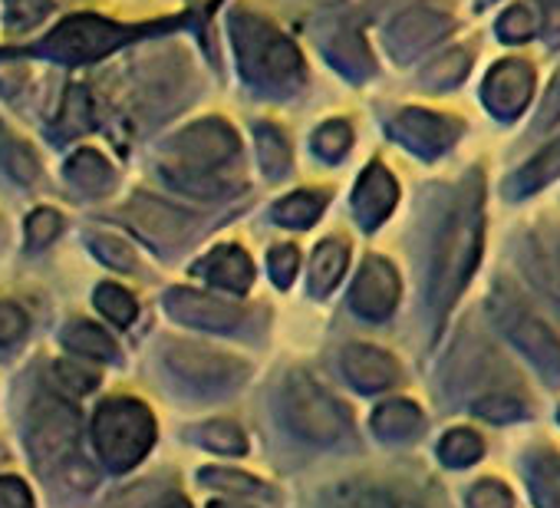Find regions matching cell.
<instances>
[{
    "label": "cell",
    "mask_w": 560,
    "mask_h": 508,
    "mask_svg": "<svg viewBox=\"0 0 560 508\" xmlns=\"http://www.w3.org/2000/svg\"><path fill=\"white\" fill-rule=\"evenodd\" d=\"M481 182H471V188L458 198L455 211L448 215V224L439 241L435 254V275H432V304L439 318L455 304L462 288L468 285L478 254H481Z\"/></svg>",
    "instance_id": "obj_1"
},
{
    "label": "cell",
    "mask_w": 560,
    "mask_h": 508,
    "mask_svg": "<svg viewBox=\"0 0 560 508\" xmlns=\"http://www.w3.org/2000/svg\"><path fill=\"white\" fill-rule=\"evenodd\" d=\"M93 436H96L103 459L116 472H126L152 449L155 419L149 406L139 400H109L100 406L93 419Z\"/></svg>",
    "instance_id": "obj_2"
},
{
    "label": "cell",
    "mask_w": 560,
    "mask_h": 508,
    "mask_svg": "<svg viewBox=\"0 0 560 508\" xmlns=\"http://www.w3.org/2000/svg\"><path fill=\"white\" fill-rule=\"evenodd\" d=\"M284 416L288 426L307 442H337L350 432V413L337 396H330L311 373L298 370L284 386Z\"/></svg>",
    "instance_id": "obj_3"
},
{
    "label": "cell",
    "mask_w": 560,
    "mask_h": 508,
    "mask_svg": "<svg viewBox=\"0 0 560 508\" xmlns=\"http://www.w3.org/2000/svg\"><path fill=\"white\" fill-rule=\"evenodd\" d=\"M77 439H80V423L77 413L60 403V400H40L34 406V419H31V452L37 459V465L47 472L54 465H67L70 455L77 452Z\"/></svg>",
    "instance_id": "obj_4"
},
{
    "label": "cell",
    "mask_w": 560,
    "mask_h": 508,
    "mask_svg": "<svg viewBox=\"0 0 560 508\" xmlns=\"http://www.w3.org/2000/svg\"><path fill=\"white\" fill-rule=\"evenodd\" d=\"M126 37H132V31L116 27V24H103L96 18H73L47 41V50L57 57L80 60V57H100V54L119 47Z\"/></svg>",
    "instance_id": "obj_5"
},
{
    "label": "cell",
    "mask_w": 560,
    "mask_h": 508,
    "mask_svg": "<svg viewBox=\"0 0 560 508\" xmlns=\"http://www.w3.org/2000/svg\"><path fill=\"white\" fill-rule=\"evenodd\" d=\"M530 93H534V70L524 60H504L485 80V103L501 119L517 116L527 106Z\"/></svg>",
    "instance_id": "obj_6"
},
{
    "label": "cell",
    "mask_w": 560,
    "mask_h": 508,
    "mask_svg": "<svg viewBox=\"0 0 560 508\" xmlns=\"http://www.w3.org/2000/svg\"><path fill=\"white\" fill-rule=\"evenodd\" d=\"M396 301H399V278H396L393 265L383 258H370L357 278L353 308L370 321H383L393 314Z\"/></svg>",
    "instance_id": "obj_7"
},
{
    "label": "cell",
    "mask_w": 560,
    "mask_h": 508,
    "mask_svg": "<svg viewBox=\"0 0 560 508\" xmlns=\"http://www.w3.org/2000/svg\"><path fill=\"white\" fill-rule=\"evenodd\" d=\"M501 324L511 331V337L544 367V370H560V340L534 318L527 314L517 301L501 304Z\"/></svg>",
    "instance_id": "obj_8"
},
{
    "label": "cell",
    "mask_w": 560,
    "mask_h": 508,
    "mask_svg": "<svg viewBox=\"0 0 560 508\" xmlns=\"http://www.w3.org/2000/svg\"><path fill=\"white\" fill-rule=\"evenodd\" d=\"M168 311L175 321L182 324H191V327H205V331H228L241 321V311L211 298V295H201V291H172L168 295Z\"/></svg>",
    "instance_id": "obj_9"
},
{
    "label": "cell",
    "mask_w": 560,
    "mask_h": 508,
    "mask_svg": "<svg viewBox=\"0 0 560 508\" xmlns=\"http://www.w3.org/2000/svg\"><path fill=\"white\" fill-rule=\"evenodd\" d=\"M330 508H422V501L409 488L360 478L340 485L330 498Z\"/></svg>",
    "instance_id": "obj_10"
},
{
    "label": "cell",
    "mask_w": 560,
    "mask_h": 508,
    "mask_svg": "<svg viewBox=\"0 0 560 508\" xmlns=\"http://www.w3.org/2000/svg\"><path fill=\"white\" fill-rule=\"evenodd\" d=\"M343 370L347 377L353 380V386H360L363 393H376V390H386L396 383L399 370H396V360L376 347H366V344H353L347 347L343 354Z\"/></svg>",
    "instance_id": "obj_11"
},
{
    "label": "cell",
    "mask_w": 560,
    "mask_h": 508,
    "mask_svg": "<svg viewBox=\"0 0 560 508\" xmlns=\"http://www.w3.org/2000/svg\"><path fill=\"white\" fill-rule=\"evenodd\" d=\"M168 363L198 386H211V383H228L231 377L241 373V367L221 354H211L205 347H172L168 350Z\"/></svg>",
    "instance_id": "obj_12"
},
{
    "label": "cell",
    "mask_w": 560,
    "mask_h": 508,
    "mask_svg": "<svg viewBox=\"0 0 560 508\" xmlns=\"http://www.w3.org/2000/svg\"><path fill=\"white\" fill-rule=\"evenodd\" d=\"M129 215V221L145 234V238H152V241H178V238H185L188 234V228H191V221H188V215H182L178 208H172V205H162V201H155V198H136L132 201V208L126 211Z\"/></svg>",
    "instance_id": "obj_13"
},
{
    "label": "cell",
    "mask_w": 560,
    "mask_h": 508,
    "mask_svg": "<svg viewBox=\"0 0 560 508\" xmlns=\"http://www.w3.org/2000/svg\"><path fill=\"white\" fill-rule=\"evenodd\" d=\"M396 205V182L383 165H370L357 188V215L366 228H376Z\"/></svg>",
    "instance_id": "obj_14"
},
{
    "label": "cell",
    "mask_w": 560,
    "mask_h": 508,
    "mask_svg": "<svg viewBox=\"0 0 560 508\" xmlns=\"http://www.w3.org/2000/svg\"><path fill=\"white\" fill-rule=\"evenodd\" d=\"M448 31V21L442 18V14H429V11H412V14H406V18H399L396 21V27H393V50H396V57H402V60H409L412 54H419V50H425L435 37H442Z\"/></svg>",
    "instance_id": "obj_15"
},
{
    "label": "cell",
    "mask_w": 560,
    "mask_h": 508,
    "mask_svg": "<svg viewBox=\"0 0 560 508\" xmlns=\"http://www.w3.org/2000/svg\"><path fill=\"white\" fill-rule=\"evenodd\" d=\"M399 129H402V136H406L412 146H419L422 152H442V149L458 136L455 119L432 116V113H422V109H409V113H402Z\"/></svg>",
    "instance_id": "obj_16"
},
{
    "label": "cell",
    "mask_w": 560,
    "mask_h": 508,
    "mask_svg": "<svg viewBox=\"0 0 560 508\" xmlns=\"http://www.w3.org/2000/svg\"><path fill=\"white\" fill-rule=\"evenodd\" d=\"M185 146V159L191 165H218L234 152V136L224 126H198L191 132L182 136Z\"/></svg>",
    "instance_id": "obj_17"
},
{
    "label": "cell",
    "mask_w": 560,
    "mask_h": 508,
    "mask_svg": "<svg viewBox=\"0 0 560 508\" xmlns=\"http://www.w3.org/2000/svg\"><path fill=\"white\" fill-rule=\"evenodd\" d=\"M205 272L211 275V281H218L221 288L228 291H247L250 278H254V268H250V258L241 251V247H221L214 251Z\"/></svg>",
    "instance_id": "obj_18"
},
{
    "label": "cell",
    "mask_w": 560,
    "mask_h": 508,
    "mask_svg": "<svg viewBox=\"0 0 560 508\" xmlns=\"http://www.w3.org/2000/svg\"><path fill=\"white\" fill-rule=\"evenodd\" d=\"M422 426V413L416 403L409 400H389L376 409L373 416V429L386 439H402V436H412L416 429Z\"/></svg>",
    "instance_id": "obj_19"
},
{
    "label": "cell",
    "mask_w": 560,
    "mask_h": 508,
    "mask_svg": "<svg viewBox=\"0 0 560 508\" xmlns=\"http://www.w3.org/2000/svg\"><path fill=\"white\" fill-rule=\"evenodd\" d=\"M63 344L80 354V357H93V360H116V344L106 331H100L96 324H86V321H77L67 327L63 334Z\"/></svg>",
    "instance_id": "obj_20"
},
{
    "label": "cell",
    "mask_w": 560,
    "mask_h": 508,
    "mask_svg": "<svg viewBox=\"0 0 560 508\" xmlns=\"http://www.w3.org/2000/svg\"><path fill=\"white\" fill-rule=\"evenodd\" d=\"M557 175H560V136H557L544 152H537V155L517 172L514 192H517V195H530V192H537L540 185H547V182L557 178Z\"/></svg>",
    "instance_id": "obj_21"
},
{
    "label": "cell",
    "mask_w": 560,
    "mask_h": 508,
    "mask_svg": "<svg viewBox=\"0 0 560 508\" xmlns=\"http://www.w3.org/2000/svg\"><path fill=\"white\" fill-rule=\"evenodd\" d=\"M530 488L537 508H560V455H537L530 462Z\"/></svg>",
    "instance_id": "obj_22"
},
{
    "label": "cell",
    "mask_w": 560,
    "mask_h": 508,
    "mask_svg": "<svg viewBox=\"0 0 560 508\" xmlns=\"http://www.w3.org/2000/svg\"><path fill=\"white\" fill-rule=\"evenodd\" d=\"M347 244L343 241H327L317 247V258H314V288L317 291H330L343 272H347Z\"/></svg>",
    "instance_id": "obj_23"
},
{
    "label": "cell",
    "mask_w": 560,
    "mask_h": 508,
    "mask_svg": "<svg viewBox=\"0 0 560 508\" xmlns=\"http://www.w3.org/2000/svg\"><path fill=\"white\" fill-rule=\"evenodd\" d=\"M320 211H324V198L314 195V192H301V195H291V198L280 201L277 211H273V218H277V221H284V224H294V228H304V224H311Z\"/></svg>",
    "instance_id": "obj_24"
},
{
    "label": "cell",
    "mask_w": 560,
    "mask_h": 508,
    "mask_svg": "<svg viewBox=\"0 0 560 508\" xmlns=\"http://www.w3.org/2000/svg\"><path fill=\"white\" fill-rule=\"evenodd\" d=\"M198 436H201V442H205L208 449L224 452V455H241V452L247 449L241 426H234V423H228V419H214V423L201 426Z\"/></svg>",
    "instance_id": "obj_25"
},
{
    "label": "cell",
    "mask_w": 560,
    "mask_h": 508,
    "mask_svg": "<svg viewBox=\"0 0 560 508\" xmlns=\"http://www.w3.org/2000/svg\"><path fill=\"white\" fill-rule=\"evenodd\" d=\"M481 439L471 432V429H452L445 439H442V446H439V455L448 462V465H468V462H475L478 455H481Z\"/></svg>",
    "instance_id": "obj_26"
},
{
    "label": "cell",
    "mask_w": 560,
    "mask_h": 508,
    "mask_svg": "<svg viewBox=\"0 0 560 508\" xmlns=\"http://www.w3.org/2000/svg\"><path fill=\"white\" fill-rule=\"evenodd\" d=\"M70 178H73L77 185L90 188V192H100V188L109 185V169H106V162H103L96 152L83 149V152L73 155V162H70Z\"/></svg>",
    "instance_id": "obj_27"
},
{
    "label": "cell",
    "mask_w": 560,
    "mask_h": 508,
    "mask_svg": "<svg viewBox=\"0 0 560 508\" xmlns=\"http://www.w3.org/2000/svg\"><path fill=\"white\" fill-rule=\"evenodd\" d=\"M96 308H100L113 324H119V327H126V324L136 321V301H132V295L122 291V288H116V285H103V288L96 291Z\"/></svg>",
    "instance_id": "obj_28"
},
{
    "label": "cell",
    "mask_w": 560,
    "mask_h": 508,
    "mask_svg": "<svg viewBox=\"0 0 560 508\" xmlns=\"http://www.w3.org/2000/svg\"><path fill=\"white\" fill-rule=\"evenodd\" d=\"M468 64H471V57H468L465 50H452V54H445V57H442L429 73H425V83H429V86H439V90L455 86V83H462V80H465Z\"/></svg>",
    "instance_id": "obj_29"
},
{
    "label": "cell",
    "mask_w": 560,
    "mask_h": 508,
    "mask_svg": "<svg viewBox=\"0 0 560 508\" xmlns=\"http://www.w3.org/2000/svg\"><path fill=\"white\" fill-rule=\"evenodd\" d=\"M201 482L205 485H214L221 492H234V495H267L270 488L250 475H241V472H201Z\"/></svg>",
    "instance_id": "obj_30"
},
{
    "label": "cell",
    "mask_w": 560,
    "mask_h": 508,
    "mask_svg": "<svg viewBox=\"0 0 560 508\" xmlns=\"http://www.w3.org/2000/svg\"><path fill=\"white\" fill-rule=\"evenodd\" d=\"M93 251L100 254V262H106L109 268H119V272H129L132 262H136L129 244L113 238V234H93Z\"/></svg>",
    "instance_id": "obj_31"
},
{
    "label": "cell",
    "mask_w": 560,
    "mask_h": 508,
    "mask_svg": "<svg viewBox=\"0 0 560 508\" xmlns=\"http://www.w3.org/2000/svg\"><path fill=\"white\" fill-rule=\"evenodd\" d=\"M54 377H57L60 386H67L70 393H90V390L100 383V373H96L93 367H83V363H73V360L57 363Z\"/></svg>",
    "instance_id": "obj_32"
},
{
    "label": "cell",
    "mask_w": 560,
    "mask_h": 508,
    "mask_svg": "<svg viewBox=\"0 0 560 508\" xmlns=\"http://www.w3.org/2000/svg\"><path fill=\"white\" fill-rule=\"evenodd\" d=\"M57 234H60V215L57 211L40 208V211L31 215V221H27V241H31V247H47Z\"/></svg>",
    "instance_id": "obj_33"
},
{
    "label": "cell",
    "mask_w": 560,
    "mask_h": 508,
    "mask_svg": "<svg viewBox=\"0 0 560 508\" xmlns=\"http://www.w3.org/2000/svg\"><path fill=\"white\" fill-rule=\"evenodd\" d=\"M534 34V18L527 14V8H511L501 21H498V37L508 44H521Z\"/></svg>",
    "instance_id": "obj_34"
},
{
    "label": "cell",
    "mask_w": 560,
    "mask_h": 508,
    "mask_svg": "<svg viewBox=\"0 0 560 508\" xmlns=\"http://www.w3.org/2000/svg\"><path fill=\"white\" fill-rule=\"evenodd\" d=\"M468 508H511V492L501 482H478L468 495Z\"/></svg>",
    "instance_id": "obj_35"
},
{
    "label": "cell",
    "mask_w": 560,
    "mask_h": 508,
    "mask_svg": "<svg viewBox=\"0 0 560 508\" xmlns=\"http://www.w3.org/2000/svg\"><path fill=\"white\" fill-rule=\"evenodd\" d=\"M534 265H540V285H547L557 298H560V241H557V247H550V244H544L537 254H534Z\"/></svg>",
    "instance_id": "obj_36"
},
{
    "label": "cell",
    "mask_w": 560,
    "mask_h": 508,
    "mask_svg": "<svg viewBox=\"0 0 560 508\" xmlns=\"http://www.w3.org/2000/svg\"><path fill=\"white\" fill-rule=\"evenodd\" d=\"M350 146V129L343 123H330L317 132V152H324L327 159H340Z\"/></svg>",
    "instance_id": "obj_37"
},
{
    "label": "cell",
    "mask_w": 560,
    "mask_h": 508,
    "mask_svg": "<svg viewBox=\"0 0 560 508\" xmlns=\"http://www.w3.org/2000/svg\"><path fill=\"white\" fill-rule=\"evenodd\" d=\"M298 247H277L273 254H270V275H273V281H277V288H288L291 281H294V275H298Z\"/></svg>",
    "instance_id": "obj_38"
},
{
    "label": "cell",
    "mask_w": 560,
    "mask_h": 508,
    "mask_svg": "<svg viewBox=\"0 0 560 508\" xmlns=\"http://www.w3.org/2000/svg\"><path fill=\"white\" fill-rule=\"evenodd\" d=\"M0 508H34L31 488L18 475L0 478Z\"/></svg>",
    "instance_id": "obj_39"
},
{
    "label": "cell",
    "mask_w": 560,
    "mask_h": 508,
    "mask_svg": "<svg viewBox=\"0 0 560 508\" xmlns=\"http://www.w3.org/2000/svg\"><path fill=\"white\" fill-rule=\"evenodd\" d=\"M260 146H264V165L267 172H284L288 165V149H284V139H280L273 129H260Z\"/></svg>",
    "instance_id": "obj_40"
},
{
    "label": "cell",
    "mask_w": 560,
    "mask_h": 508,
    "mask_svg": "<svg viewBox=\"0 0 560 508\" xmlns=\"http://www.w3.org/2000/svg\"><path fill=\"white\" fill-rule=\"evenodd\" d=\"M24 331H27L24 311H18L14 304H0V347H8V344L21 340Z\"/></svg>",
    "instance_id": "obj_41"
},
{
    "label": "cell",
    "mask_w": 560,
    "mask_h": 508,
    "mask_svg": "<svg viewBox=\"0 0 560 508\" xmlns=\"http://www.w3.org/2000/svg\"><path fill=\"white\" fill-rule=\"evenodd\" d=\"M8 169H11V175L21 178V182H34V178H37V162H34L31 152H24V146H11V152H8Z\"/></svg>",
    "instance_id": "obj_42"
},
{
    "label": "cell",
    "mask_w": 560,
    "mask_h": 508,
    "mask_svg": "<svg viewBox=\"0 0 560 508\" xmlns=\"http://www.w3.org/2000/svg\"><path fill=\"white\" fill-rule=\"evenodd\" d=\"M560 119V73L550 80L547 93H544V103H540V113H537V123L540 126H550Z\"/></svg>",
    "instance_id": "obj_43"
},
{
    "label": "cell",
    "mask_w": 560,
    "mask_h": 508,
    "mask_svg": "<svg viewBox=\"0 0 560 508\" xmlns=\"http://www.w3.org/2000/svg\"><path fill=\"white\" fill-rule=\"evenodd\" d=\"M478 409H481V416H488V419H511V416H521V403L501 400V396L478 403Z\"/></svg>",
    "instance_id": "obj_44"
},
{
    "label": "cell",
    "mask_w": 560,
    "mask_h": 508,
    "mask_svg": "<svg viewBox=\"0 0 560 508\" xmlns=\"http://www.w3.org/2000/svg\"><path fill=\"white\" fill-rule=\"evenodd\" d=\"M11 8H14V18L27 24V21H37L50 8V0H11Z\"/></svg>",
    "instance_id": "obj_45"
},
{
    "label": "cell",
    "mask_w": 560,
    "mask_h": 508,
    "mask_svg": "<svg viewBox=\"0 0 560 508\" xmlns=\"http://www.w3.org/2000/svg\"><path fill=\"white\" fill-rule=\"evenodd\" d=\"M540 4L547 8V21H550V27H557V24H560V0H540Z\"/></svg>",
    "instance_id": "obj_46"
},
{
    "label": "cell",
    "mask_w": 560,
    "mask_h": 508,
    "mask_svg": "<svg viewBox=\"0 0 560 508\" xmlns=\"http://www.w3.org/2000/svg\"><path fill=\"white\" fill-rule=\"evenodd\" d=\"M165 508H188V501H182V498H172V501H168Z\"/></svg>",
    "instance_id": "obj_47"
},
{
    "label": "cell",
    "mask_w": 560,
    "mask_h": 508,
    "mask_svg": "<svg viewBox=\"0 0 560 508\" xmlns=\"http://www.w3.org/2000/svg\"><path fill=\"white\" fill-rule=\"evenodd\" d=\"M211 508H241V505H224V501H218V505H211Z\"/></svg>",
    "instance_id": "obj_48"
},
{
    "label": "cell",
    "mask_w": 560,
    "mask_h": 508,
    "mask_svg": "<svg viewBox=\"0 0 560 508\" xmlns=\"http://www.w3.org/2000/svg\"><path fill=\"white\" fill-rule=\"evenodd\" d=\"M0 455H4V452H0Z\"/></svg>",
    "instance_id": "obj_49"
}]
</instances>
